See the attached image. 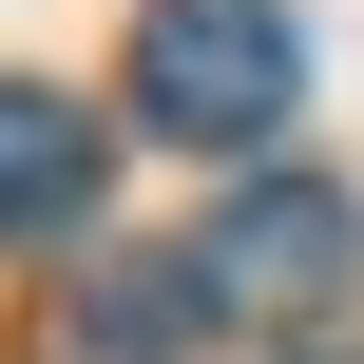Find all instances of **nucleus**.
I'll use <instances>...</instances> for the list:
<instances>
[{
  "label": "nucleus",
  "instance_id": "1",
  "mask_svg": "<svg viewBox=\"0 0 364 364\" xmlns=\"http://www.w3.org/2000/svg\"><path fill=\"white\" fill-rule=\"evenodd\" d=\"M288 96H307L288 0H154V19H134V134L250 154V134H288Z\"/></svg>",
  "mask_w": 364,
  "mask_h": 364
},
{
  "label": "nucleus",
  "instance_id": "2",
  "mask_svg": "<svg viewBox=\"0 0 364 364\" xmlns=\"http://www.w3.org/2000/svg\"><path fill=\"white\" fill-rule=\"evenodd\" d=\"M192 269H211V307H269V326H307V307H346L364 211L326 192V173H230V211L192 230Z\"/></svg>",
  "mask_w": 364,
  "mask_h": 364
},
{
  "label": "nucleus",
  "instance_id": "3",
  "mask_svg": "<svg viewBox=\"0 0 364 364\" xmlns=\"http://www.w3.org/2000/svg\"><path fill=\"white\" fill-rule=\"evenodd\" d=\"M77 211H96V115L38 96V77H0V250H38Z\"/></svg>",
  "mask_w": 364,
  "mask_h": 364
},
{
  "label": "nucleus",
  "instance_id": "4",
  "mask_svg": "<svg viewBox=\"0 0 364 364\" xmlns=\"http://www.w3.org/2000/svg\"><path fill=\"white\" fill-rule=\"evenodd\" d=\"M211 326V269L192 250H134V269H96V307H77V364H173Z\"/></svg>",
  "mask_w": 364,
  "mask_h": 364
}]
</instances>
